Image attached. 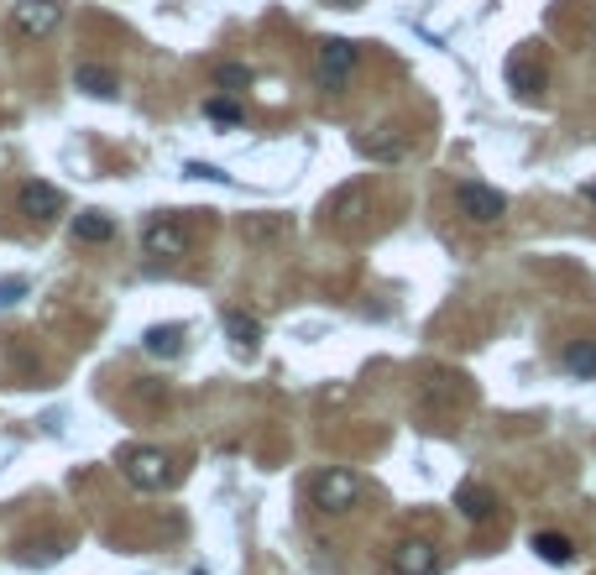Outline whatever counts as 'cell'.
<instances>
[{"mask_svg": "<svg viewBox=\"0 0 596 575\" xmlns=\"http://www.w3.org/2000/svg\"><path fill=\"white\" fill-rule=\"evenodd\" d=\"M309 497H314V508H325V513H346V508H356V497H361V476L330 466V471H319L309 481Z\"/></svg>", "mask_w": 596, "mask_h": 575, "instance_id": "1", "label": "cell"}, {"mask_svg": "<svg viewBox=\"0 0 596 575\" xmlns=\"http://www.w3.org/2000/svg\"><path fill=\"white\" fill-rule=\"evenodd\" d=\"M121 471H126V481L136 492H157V487H168V455L163 450H152V445H136V450H126L121 455Z\"/></svg>", "mask_w": 596, "mask_h": 575, "instance_id": "2", "label": "cell"}, {"mask_svg": "<svg viewBox=\"0 0 596 575\" xmlns=\"http://www.w3.org/2000/svg\"><path fill=\"white\" fill-rule=\"evenodd\" d=\"M314 74L325 89H340L351 74H356V42L346 37H325L319 42V53H314Z\"/></svg>", "mask_w": 596, "mask_h": 575, "instance_id": "3", "label": "cell"}, {"mask_svg": "<svg viewBox=\"0 0 596 575\" xmlns=\"http://www.w3.org/2000/svg\"><path fill=\"white\" fill-rule=\"evenodd\" d=\"M455 204H461V215L476 220V225H497L508 215V199L497 189H487V183H461V189H455Z\"/></svg>", "mask_w": 596, "mask_h": 575, "instance_id": "4", "label": "cell"}, {"mask_svg": "<svg viewBox=\"0 0 596 575\" xmlns=\"http://www.w3.org/2000/svg\"><path fill=\"white\" fill-rule=\"evenodd\" d=\"M11 21H16V32H27V37H48L63 21V6L58 0H16Z\"/></svg>", "mask_w": 596, "mask_h": 575, "instance_id": "5", "label": "cell"}, {"mask_svg": "<svg viewBox=\"0 0 596 575\" xmlns=\"http://www.w3.org/2000/svg\"><path fill=\"white\" fill-rule=\"evenodd\" d=\"M142 246H147V257H189V230L178 220H152L142 230Z\"/></svg>", "mask_w": 596, "mask_h": 575, "instance_id": "6", "label": "cell"}, {"mask_svg": "<svg viewBox=\"0 0 596 575\" xmlns=\"http://www.w3.org/2000/svg\"><path fill=\"white\" fill-rule=\"evenodd\" d=\"M508 84L518 89V95H529V100H539V95H544L549 74H544V63H539V53H534V48H523V53H513V58H508Z\"/></svg>", "mask_w": 596, "mask_h": 575, "instance_id": "7", "label": "cell"}, {"mask_svg": "<svg viewBox=\"0 0 596 575\" xmlns=\"http://www.w3.org/2000/svg\"><path fill=\"white\" fill-rule=\"evenodd\" d=\"M393 570L398 575H434L440 570V549H434L429 539H403L393 549Z\"/></svg>", "mask_w": 596, "mask_h": 575, "instance_id": "8", "label": "cell"}, {"mask_svg": "<svg viewBox=\"0 0 596 575\" xmlns=\"http://www.w3.org/2000/svg\"><path fill=\"white\" fill-rule=\"evenodd\" d=\"M16 204H21V215L27 220H53V215H63V194L53 189V183H21V194H16Z\"/></svg>", "mask_w": 596, "mask_h": 575, "instance_id": "9", "label": "cell"}, {"mask_svg": "<svg viewBox=\"0 0 596 575\" xmlns=\"http://www.w3.org/2000/svg\"><path fill=\"white\" fill-rule=\"evenodd\" d=\"M220 325H225V340H231L241 356H257V345H262V319H257V314H246V309H225V314H220Z\"/></svg>", "mask_w": 596, "mask_h": 575, "instance_id": "10", "label": "cell"}, {"mask_svg": "<svg viewBox=\"0 0 596 575\" xmlns=\"http://www.w3.org/2000/svg\"><path fill=\"white\" fill-rule=\"evenodd\" d=\"M74 89H84L89 100H116L121 95V79L110 74L105 63H79L74 68Z\"/></svg>", "mask_w": 596, "mask_h": 575, "instance_id": "11", "label": "cell"}, {"mask_svg": "<svg viewBox=\"0 0 596 575\" xmlns=\"http://www.w3.org/2000/svg\"><path fill=\"white\" fill-rule=\"evenodd\" d=\"M455 508H461L471 523H492L497 518V497L487 487H476V481H466V487L455 492Z\"/></svg>", "mask_w": 596, "mask_h": 575, "instance_id": "12", "label": "cell"}, {"mask_svg": "<svg viewBox=\"0 0 596 575\" xmlns=\"http://www.w3.org/2000/svg\"><path fill=\"white\" fill-rule=\"evenodd\" d=\"M183 325H152L147 335H142V345H147V356H163V361H178L183 356Z\"/></svg>", "mask_w": 596, "mask_h": 575, "instance_id": "13", "label": "cell"}, {"mask_svg": "<svg viewBox=\"0 0 596 575\" xmlns=\"http://www.w3.org/2000/svg\"><path fill=\"white\" fill-rule=\"evenodd\" d=\"M241 236H246L251 246H262V241H278V236H288V215H272V210H262V215H246V220H241Z\"/></svg>", "mask_w": 596, "mask_h": 575, "instance_id": "14", "label": "cell"}, {"mask_svg": "<svg viewBox=\"0 0 596 575\" xmlns=\"http://www.w3.org/2000/svg\"><path fill=\"white\" fill-rule=\"evenodd\" d=\"M110 236H116V220H110L105 210H84V215H74V241L100 246V241H110Z\"/></svg>", "mask_w": 596, "mask_h": 575, "instance_id": "15", "label": "cell"}, {"mask_svg": "<svg viewBox=\"0 0 596 575\" xmlns=\"http://www.w3.org/2000/svg\"><path fill=\"white\" fill-rule=\"evenodd\" d=\"M366 157H377V163H398V157L408 152L403 147V136H393V131H372V136H361V142H356Z\"/></svg>", "mask_w": 596, "mask_h": 575, "instance_id": "16", "label": "cell"}, {"mask_svg": "<svg viewBox=\"0 0 596 575\" xmlns=\"http://www.w3.org/2000/svg\"><path fill=\"white\" fill-rule=\"evenodd\" d=\"M534 555L544 565H570L576 560V544H570L565 534H534Z\"/></svg>", "mask_w": 596, "mask_h": 575, "instance_id": "17", "label": "cell"}, {"mask_svg": "<svg viewBox=\"0 0 596 575\" xmlns=\"http://www.w3.org/2000/svg\"><path fill=\"white\" fill-rule=\"evenodd\" d=\"M565 366L576 377H596V340H570L565 345Z\"/></svg>", "mask_w": 596, "mask_h": 575, "instance_id": "18", "label": "cell"}, {"mask_svg": "<svg viewBox=\"0 0 596 575\" xmlns=\"http://www.w3.org/2000/svg\"><path fill=\"white\" fill-rule=\"evenodd\" d=\"M246 84H251V68H246V63H215V89H225V95H241Z\"/></svg>", "mask_w": 596, "mask_h": 575, "instance_id": "19", "label": "cell"}, {"mask_svg": "<svg viewBox=\"0 0 596 575\" xmlns=\"http://www.w3.org/2000/svg\"><path fill=\"white\" fill-rule=\"evenodd\" d=\"M204 115H210V121H220V126H236V121H241V105H236L231 95H215V100H204Z\"/></svg>", "mask_w": 596, "mask_h": 575, "instance_id": "20", "label": "cell"}, {"mask_svg": "<svg viewBox=\"0 0 596 575\" xmlns=\"http://www.w3.org/2000/svg\"><path fill=\"white\" fill-rule=\"evenodd\" d=\"M27 293H32V283L21 278V272H16V278H0V309H16Z\"/></svg>", "mask_w": 596, "mask_h": 575, "instance_id": "21", "label": "cell"}, {"mask_svg": "<svg viewBox=\"0 0 596 575\" xmlns=\"http://www.w3.org/2000/svg\"><path fill=\"white\" fill-rule=\"evenodd\" d=\"M183 178H210V183H231V173L215 163H183Z\"/></svg>", "mask_w": 596, "mask_h": 575, "instance_id": "22", "label": "cell"}, {"mask_svg": "<svg viewBox=\"0 0 596 575\" xmlns=\"http://www.w3.org/2000/svg\"><path fill=\"white\" fill-rule=\"evenodd\" d=\"M586 199H591V204H596V178H591V183H586Z\"/></svg>", "mask_w": 596, "mask_h": 575, "instance_id": "23", "label": "cell"}, {"mask_svg": "<svg viewBox=\"0 0 596 575\" xmlns=\"http://www.w3.org/2000/svg\"><path fill=\"white\" fill-rule=\"evenodd\" d=\"M591 48H596V21H591Z\"/></svg>", "mask_w": 596, "mask_h": 575, "instance_id": "24", "label": "cell"}, {"mask_svg": "<svg viewBox=\"0 0 596 575\" xmlns=\"http://www.w3.org/2000/svg\"><path fill=\"white\" fill-rule=\"evenodd\" d=\"M335 6H356V0H335Z\"/></svg>", "mask_w": 596, "mask_h": 575, "instance_id": "25", "label": "cell"}]
</instances>
